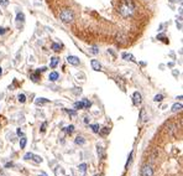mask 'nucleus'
Wrapping results in <instances>:
<instances>
[{
	"mask_svg": "<svg viewBox=\"0 0 183 176\" xmlns=\"http://www.w3.org/2000/svg\"><path fill=\"white\" fill-rule=\"evenodd\" d=\"M67 61H68V63H71V65H73V66L79 65V58L77 57V56H68Z\"/></svg>",
	"mask_w": 183,
	"mask_h": 176,
	"instance_id": "39448f33",
	"label": "nucleus"
},
{
	"mask_svg": "<svg viewBox=\"0 0 183 176\" xmlns=\"http://www.w3.org/2000/svg\"><path fill=\"white\" fill-rule=\"evenodd\" d=\"M58 77H60V74L57 72H52V73H50V76H48V81L54 82V81L58 80Z\"/></svg>",
	"mask_w": 183,
	"mask_h": 176,
	"instance_id": "6e6552de",
	"label": "nucleus"
},
{
	"mask_svg": "<svg viewBox=\"0 0 183 176\" xmlns=\"http://www.w3.org/2000/svg\"><path fill=\"white\" fill-rule=\"evenodd\" d=\"M89 51H90L92 53L97 55V53H99V48H98L97 46H93V47H90V48H89Z\"/></svg>",
	"mask_w": 183,
	"mask_h": 176,
	"instance_id": "412c9836",
	"label": "nucleus"
},
{
	"mask_svg": "<svg viewBox=\"0 0 183 176\" xmlns=\"http://www.w3.org/2000/svg\"><path fill=\"white\" fill-rule=\"evenodd\" d=\"M90 65H92V68H93L94 71H100L102 69V65L99 63V61H97V60H92Z\"/></svg>",
	"mask_w": 183,
	"mask_h": 176,
	"instance_id": "423d86ee",
	"label": "nucleus"
},
{
	"mask_svg": "<svg viewBox=\"0 0 183 176\" xmlns=\"http://www.w3.org/2000/svg\"><path fill=\"white\" fill-rule=\"evenodd\" d=\"M141 176H153V169L150 164H145L141 169Z\"/></svg>",
	"mask_w": 183,
	"mask_h": 176,
	"instance_id": "7ed1b4c3",
	"label": "nucleus"
},
{
	"mask_svg": "<svg viewBox=\"0 0 183 176\" xmlns=\"http://www.w3.org/2000/svg\"><path fill=\"white\" fill-rule=\"evenodd\" d=\"M32 159H33L35 161H36V163H41V161H42V159H41L40 156H37V155H33Z\"/></svg>",
	"mask_w": 183,
	"mask_h": 176,
	"instance_id": "c85d7f7f",
	"label": "nucleus"
},
{
	"mask_svg": "<svg viewBox=\"0 0 183 176\" xmlns=\"http://www.w3.org/2000/svg\"><path fill=\"white\" fill-rule=\"evenodd\" d=\"M124 1H130V0H124Z\"/></svg>",
	"mask_w": 183,
	"mask_h": 176,
	"instance_id": "58836bf2",
	"label": "nucleus"
},
{
	"mask_svg": "<svg viewBox=\"0 0 183 176\" xmlns=\"http://www.w3.org/2000/svg\"><path fill=\"white\" fill-rule=\"evenodd\" d=\"M84 123H86V124L89 123V118H88V117H84Z\"/></svg>",
	"mask_w": 183,
	"mask_h": 176,
	"instance_id": "c9c22d12",
	"label": "nucleus"
},
{
	"mask_svg": "<svg viewBox=\"0 0 183 176\" xmlns=\"http://www.w3.org/2000/svg\"><path fill=\"white\" fill-rule=\"evenodd\" d=\"M74 108H76V109H83V108H84L83 102H76V103H74Z\"/></svg>",
	"mask_w": 183,
	"mask_h": 176,
	"instance_id": "dca6fc26",
	"label": "nucleus"
},
{
	"mask_svg": "<svg viewBox=\"0 0 183 176\" xmlns=\"http://www.w3.org/2000/svg\"><path fill=\"white\" fill-rule=\"evenodd\" d=\"M16 20H17V21H21V23H23V21L25 20L24 14H23V12H19V14H17V16H16Z\"/></svg>",
	"mask_w": 183,
	"mask_h": 176,
	"instance_id": "5701e85b",
	"label": "nucleus"
},
{
	"mask_svg": "<svg viewBox=\"0 0 183 176\" xmlns=\"http://www.w3.org/2000/svg\"><path fill=\"white\" fill-rule=\"evenodd\" d=\"M16 133H17V135H19V137H20V135H21V137H24V135H23V131H21V129H20V128L17 129V131H16Z\"/></svg>",
	"mask_w": 183,
	"mask_h": 176,
	"instance_id": "f704fd0d",
	"label": "nucleus"
},
{
	"mask_svg": "<svg viewBox=\"0 0 183 176\" xmlns=\"http://www.w3.org/2000/svg\"><path fill=\"white\" fill-rule=\"evenodd\" d=\"M98 154H99V155H100V158L103 156V149H102V148H100L99 145H98Z\"/></svg>",
	"mask_w": 183,
	"mask_h": 176,
	"instance_id": "2f4dec72",
	"label": "nucleus"
},
{
	"mask_svg": "<svg viewBox=\"0 0 183 176\" xmlns=\"http://www.w3.org/2000/svg\"><path fill=\"white\" fill-rule=\"evenodd\" d=\"M134 11H135V5L131 3V0L130 1H124L119 6V12L123 18H130Z\"/></svg>",
	"mask_w": 183,
	"mask_h": 176,
	"instance_id": "f257e3e1",
	"label": "nucleus"
},
{
	"mask_svg": "<svg viewBox=\"0 0 183 176\" xmlns=\"http://www.w3.org/2000/svg\"><path fill=\"white\" fill-rule=\"evenodd\" d=\"M182 109V104L181 103H176V104H173V107H172V112H178V110H181Z\"/></svg>",
	"mask_w": 183,
	"mask_h": 176,
	"instance_id": "f8f14e48",
	"label": "nucleus"
},
{
	"mask_svg": "<svg viewBox=\"0 0 183 176\" xmlns=\"http://www.w3.org/2000/svg\"><path fill=\"white\" fill-rule=\"evenodd\" d=\"M32 156H33L32 153H27V154H25L24 159H25V160H30V159H32Z\"/></svg>",
	"mask_w": 183,
	"mask_h": 176,
	"instance_id": "bb28decb",
	"label": "nucleus"
},
{
	"mask_svg": "<svg viewBox=\"0 0 183 176\" xmlns=\"http://www.w3.org/2000/svg\"><path fill=\"white\" fill-rule=\"evenodd\" d=\"M131 158H132V151L130 153V155H129V159H128V163H126V167H128V166H129V163H130V161H131Z\"/></svg>",
	"mask_w": 183,
	"mask_h": 176,
	"instance_id": "473e14b6",
	"label": "nucleus"
},
{
	"mask_svg": "<svg viewBox=\"0 0 183 176\" xmlns=\"http://www.w3.org/2000/svg\"><path fill=\"white\" fill-rule=\"evenodd\" d=\"M78 169H79V171H81V172H86V170H87V165H86V164H81Z\"/></svg>",
	"mask_w": 183,
	"mask_h": 176,
	"instance_id": "393cba45",
	"label": "nucleus"
},
{
	"mask_svg": "<svg viewBox=\"0 0 183 176\" xmlns=\"http://www.w3.org/2000/svg\"><path fill=\"white\" fill-rule=\"evenodd\" d=\"M99 131L102 133V134H104V135H105V134H108V131H109V128H105V129H103V130L100 129Z\"/></svg>",
	"mask_w": 183,
	"mask_h": 176,
	"instance_id": "7c9ffc66",
	"label": "nucleus"
},
{
	"mask_svg": "<svg viewBox=\"0 0 183 176\" xmlns=\"http://www.w3.org/2000/svg\"><path fill=\"white\" fill-rule=\"evenodd\" d=\"M123 58L124 60H126V61H131V62H134V63H136V60H135V57L131 55V53H128V52H124L123 55Z\"/></svg>",
	"mask_w": 183,
	"mask_h": 176,
	"instance_id": "0eeeda50",
	"label": "nucleus"
},
{
	"mask_svg": "<svg viewBox=\"0 0 183 176\" xmlns=\"http://www.w3.org/2000/svg\"><path fill=\"white\" fill-rule=\"evenodd\" d=\"M97 176H98V175H97ZM99 176H100V175H99Z\"/></svg>",
	"mask_w": 183,
	"mask_h": 176,
	"instance_id": "a19ab883",
	"label": "nucleus"
},
{
	"mask_svg": "<svg viewBox=\"0 0 183 176\" xmlns=\"http://www.w3.org/2000/svg\"><path fill=\"white\" fill-rule=\"evenodd\" d=\"M132 102H134V105L141 104V102H142L141 93H140V92H134V94H132Z\"/></svg>",
	"mask_w": 183,
	"mask_h": 176,
	"instance_id": "20e7f679",
	"label": "nucleus"
},
{
	"mask_svg": "<svg viewBox=\"0 0 183 176\" xmlns=\"http://www.w3.org/2000/svg\"><path fill=\"white\" fill-rule=\"evenodd\" d=\"M58 62H60V58H58V57H52V58H51V65H50L51 68H54L56 66L58 65Z\"/></svg>",
	"mask_w": 183,
	"mask_h": 176,
	"instance_id": "9d476101",
	"label": "nucleus"
},
{
	"mask_svg": "<svg viewBox=\"0 0 183 176\" xmlns=\"http://www.w3.org/2000/svg\"><path fill=\"white\" fill-rule=\"evenodd\" d=\"M60 19L62 23H65V24H69V23H72L73 19H74V14L71 9H63L61 12H60Z\"/></svg>",
	"mask_w": 183,
	"mask_h": 176,
	"instance_id": "f03ea898",
	"label": "nucleus"
},
{
	"mask_svg": "<svg viewBox=\"0 0 183 176\" xmlns=\"http://www.w3.org/2000/svg\"><path fill=\"white\" fill-rule=\"evenodd\" d=\"M52 50L56 51V52H58L61 50V45L60 44H56V42H54V44H52Z\"/></svg>",
	"mask_w": 183,
	"mask_h": 176,
	"instance_id": "f3484780",
	"label": "nucleus"
},
{
	"mask_svg": "<svg viewBox=\"0 0 183 176\" xmlns=\"http://www.w3.org/2000/svg\"><path fill=\"white\" fill-rule=\"evenodd\" d=\"M177 27H178V29H181V27H182V25H181V24H178V21H177Z\"/></svg>",
	"mask_w": 183,
	"mask_h": 176,
	"instance_id": "e433bc0d",
	"label": "nucleus"
},
{
	"mask_svg": "<svg viewBox=\"0 0 183 176\" xmlns=\"http://www.w3.org/2000/svg\"><path fill=\"white\" fill-rule=\"evenodd\" d=\"M41 176H46V175H45V174H44V175H41Z\"/></svg>",
	"mask_w": 183,
	"mask_h": 176,
	"instance_id": "ea45409f",
	"label": "nucleus"
},
{
	"mask_svg": "<svg viewBox=\"0 0 183 176\" xmlns=\"http://www.w3.org/2000/svg\"><path fill=\"white\" fill-rule=\"evenodd\" d=\"M90 128H92V130H93L94 133H99V130H100V126L98 125V124H93V125H90Z\"/></svg>",
	"mask_w": 183,
	"mask_h": 176,
	"instance_id": "2eb2a0df",
	"label": "nucleus"
},
{
	"mask_svg": "<svg viewBox=\"0 0 183 176\" xmlns=\"http://www.w3.org/2000/svg\"><path fill=\"white\" fill-rule=\"evenodd\" d=\"M1 73H3V69H1V67H0V76H1Z\"/></svg>",
	"mask_w": 183,
	"mask_h": 176,
	"instance_id": "4c0bfd02",
	"label": "nucleus"
},
{
	"mask_svg": "<svg viewBox=\"0 0 183 176\" xmlns=\"http://www.w3.org/2000/svg\"><path fill=\"white\" fill-rule=\"evenodd\" d=\"M9 0H0V6H8Z\"/></svg>",
	"mask_w": 183,
	"mask_h": 176,
	"instance_id": "cd10ccee",
	"label": "nucleus"
},
{
	"mask_svg": "<svg viewBox=\"0 0 183 176\" xmlns=\"http://www.w3.org/2000/svg\"><path fill=\"white\" fill-rule=\"evenodd\" d=\"M162 99H163V96L162 94H156V96H155V98H153L155 102H161Z\"/></svg>",
	"mask_w": 183,
	"mask_h": 176,
	"instance_id": "4be33fe9",
	"label": "nucleus"
},
{
	"mask_svg": "<svg viewBox=\"0 0 183 176\" xmlns=\"http://www.w3.org/2000/svg\"><path fill=\"white\" fill-rule=\"evenodd\" d=\"M50 101L48 99H46V98H37L36 101H35V103H36L37 105H41V104H46V103H48Z\"/></svg>",
	"mask_w": 183,
	"mask_h": 176,
	"instance_id": "1a4fd4ad",
	"label": "nucleus"
},
{
	"mask_svg": "<svg viewBox=\"0 0 183 176\" xmlns=\"http://www.w3.org/2000/svg\"><path fill=\"white\" fill-rule=\"evenodd\" d=\"M140 120L141 122H145L146 120V117H145V109L142 108L141 112H140Z\"/></svg>",
	"mask_w": 183,
	"mask_h": 176,
	"instance_id": "aec40b11",
	"label": "nucleus"
},
{
	"mask_svg": "<svg viewBox=\"0 0 183 176\" xmlns=\"http://www.w3.org/2000/svg\"><path fill=\"white\" fill-rule=\"evenodd\" d=\"M26 143H27V139L25 137H23V138H21V140H20V148H21V149H24Z\"/></svg>",
	"mask_w": 183,
	"mask_h": 176,
	"instance_id": "ddd939ff",
	"label": "nucleus"
},
{
	"mask_svg": "<svg viewBox=\"0 0 183 176\" xmlns=\"http://www.w3.org/2000/svg\"><path fill=\"white\" fill-rule=\"evenodd\" d=\"M66 113H68L69 115H72V117H76L77 115V112L76 110H72V109H65Z\"/></svg>",
	"mask_w": 183,
	"mask_h": 176,
	"instance_id": "b1692460",
	"label": "nucleus"
},
{
	"mask_svg": "<svg viewBox=\"0 0 183 176\" xmlns=\"http://www.w3.org/2000/svg\"><path fill=\"white\" fill-rule=\"evenodd\" d=\"M46 126H47V123L45 122L44 124H42V126H41V131H42V133H45V131H46Z\"/></svg>",
	"mask_w": 183,
	"mask_h": 176,
	"instance_id": "c756f323",
	"label": "nucleus"
},
{
	"mask_svg": "<svg viewBox=\"0 0 183 176\" xmlns=\"http://www.w3.org/2000/svg\"><path fill=\"white\" fill-rule=\"evenodd\" d=\"M38 74H40V72H38V69H37V71L31 76V80H32L33 82H37V81H38Z\"/></svg>",
	"mask_w": 183,
	"mask_h": 176,
	"instance_id": "4468645a",
	"label": "nucleus"
},
{
	"mask_svg": "<svg viewBox=\"0 0 183 176\" xmlns=\"http://www.w3.org/2000/svg\"><path fill=\"white\" fill-rule=\"evenodd\" d=\"M5 31H6V29H5V27H0V35L5 34Z\"/></svg>",
	"mask_w": 183,
	"mask_h": 176,
	"instance_id": "72a5a7b5",
	"label": "nucleus"
},
{
	"mask_svg": "<svg viewBox=\"0 0 183 176\" xmlns=\"http://www.w3.org/2000/svg\"><path fill=\"white\" fill-rule=\"evenodd\" d=\"M17 99H19V102H21V103H25V102H26V96L21 93V94L17 96Z\"/></svg>",
	"mask_w": 183,
	"mask_h": 176,
	"instance_id": "a211bd4d",
	"label": "nucleus"
},
{
	"mask_svg": "<svg viewBox=\"0 0 183 176\" xmlns=\"http://www.w3.org/2000/svg\"><path fill=\"white\" fill-rule=\"evenodd\" d=\"M83 104H84V108H86V109H87V108H90V105H92V103H90L88 99H84V101H83Z\"/></svg>",
	"mask_w": 183,
	"mask_h": 176,
	"instance_id": "a878e982",
	"label": "nucleus"
},
{
	"mask_svg": "<svg viewBox=\"0 0 183 176\" xmlns=\"http://www.w3.org/2000/svg\"><path fill=\"white\" fill-rule=\"evenodd\" d=\"M66 133H68V134H72L73 133V130H74V126L73 125H68V126H66Z\"/></svg>",
	"mask_w": 183,
	"mask_h": 176,
	"instance_id": "6ab92c4d",
	"label": "nucleus"
},
{
	"mask_svg": "<svg viewBox=\"0 0 183 176\" xmlns=\"http://www.w3.org/2000/svg\"><path fill=\"white\" fill-rule=\"evenodd\" d=\"M74 143H76L77 145H83L84 143H86V140H84L83 137H77L76 140H74Z\"/></svg>",
	"mask_w": 183,
	"mask_h": 176,
	"instance_id": "9b49d317",
	"label": "nucleus"
}]
</instances>
